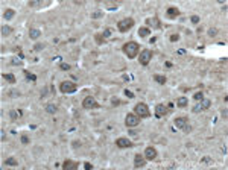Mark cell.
Segmentation results:
<instances>
[{
	"label": "cell",
	"mask_w": 228,
	"mask_h": 170,
	"mask_svg": "<svg viewBox=\"0 0 228 170\" xmlns=\"http://www.w3.org/2000/svg\"><path fill=\"white\" fill-rule=\"evenodd\" d=\"M134 24H135L134 18H129V17H128V18H123V20H120L117 23V29H119V32L125 33V32H128L129 29H131Z\"/></svg>",
	"instance_id": "277c9868"
},
{
	"label": "cell",
	"mask_w": 228,
	"mask_h": 170,
	"mask_svg": "<svg viewBox=\"0 0 228 170\" xmlns=\"http://www.w3.org/2000/svg\"><path fill=\"white\" fill-rule=\"evenodd\" d=\"M123 53L129 58V59H134L137 55H138V49L140 46L135 43V41H128L126 44H123Z\"/></svg>",
	"instance_id": "6da1fadb"
},
{
	"label": "cell",
	"mask_w": 228,
	"mask_h": 170,
	"mask_svg": "<svg viewBox=\"0 0 228 170\" xmlns=\"http://www.w3.org/2000/svg\"><path fill=\"white\" fill-rule=\"evenodd\" d=\"M40 37H41V30L34 29V27L29 29V38H30V40H38Z\"/></svg>",
	"instance_id": "e0dca14e"
},
{
	"label": "cell",
	"mask_w": 228,
	"mask_h": 170,
	"mask_svg": "<svg viewBox=\"0 0 228 170\" xmlns=\"http://www.w3.org/2000/svg\"><path fill=\"white\" fill-rule=\"evenodd\" d=\"M21 143L23 144H29V137L27 135H21Z\"/></svg>",
	"instance_id": "8d00e7d4"
},
{
	"label": "cell",
	"mask_w": 228,
	"mask_h": 170,
	"mask_svg": "<svg viewBox=\"0 0 228 170\" xmlns=\"http://www.w3.org/2000/svg\"><path fill=\"white\" fill-rule=\"evenodd\" d=\"M180 14H181V12H180V9L175 8V6H169V8L166 9V17H167V18H170V20L176 18V17L180 15Z\"/></svg>",
	"instance_id": "8fae6325"
},
{
	"label": "cell",
	"mask_w": 228,
	"mask_h": 170,
	"mask_svg": "<svg viewBox=\"0 0 228 170\" xmlns=\"http://www.w3.org/2000/svg\"><path fill=\"white\" fill-rule=\"evenodd\" d=\"M138 123H140V117L138 115H135L134 112L126 114V117H125V125H126V128H135V126H138Z\"/></svg>",
	"instance_id": "8992f818"
},
{
	"label": "cell",
	"mask_w": 228,
	"mask_h": 170,
	"mask_svg": "<svg viewBox=\"0 0 228 170\" xmlns=\"http://www.w3.org/2000/svg\"><path fill=\"white\" fill-rule=\"evenodd\" d=\"M146 166V158H144V155H141V154H135V157H134V167H144Z\"/></svg>",
	"instance_id": "4fadbf2b"
},
{
	"label": "cell",
	"mask_w": 228,
	"mask_h": 170,
	"mask_svg": "<svg viewBox=\"0 0 228 170\" xmlns=\"http://www.w3.org/2000/svg\"><path fill=\"white\" fill-rule=\"evenodd\" d=\"M12 32H14V29H12L11 26H8V24H3V26H2V30H0L2 37H9Z\"/></svg>",
	"instance_id": "d6986e66"
},
{
	"label": "cell",
	"mask_w": 228,
	"mask_h": 170,
	"mask_svg": "<svg viewBox=\"0 0 228 170\" xmlns=\"http://www.w3.org/2000/svg\"><path fill=\"white\" fill-rule=\"evenodd\" d=\"M44 47H46V44H44V43H41V44L38 43V44H35V46H34V50H35V52H41V50H43Z\"/></svg>",
	"instance_id": "4dcf8cb0"
},
{
	"label": "cell",
	"mask_w": 228,
	"mask_h": 170,
	"mask_svg": "<svg viewBox=\"0 0 228 170\" xmlns=\"http://www.w3.org/2000/svg\"><path fill=\"white\" fill-rule=\"evenodd\" d=\"M46 111H47L49 114H55V112L58 111V108H56V105H53V103H47V105H46Z\"/></svg>",
	"instance_id": "484cf974"
},
{
	"label": "cell",
	"mask_w": 228,
	"mask_h": 170,
	"mask_svg": "<svg viewBox=\"0 0 228 170\" xmlns=\"http://www.w3.org/2000/svg\"><path fill=\"white\" fill-rule=\"evenodd\" d=\"M176 105L180 106V108H186V106L189 105L187 97H178V99H176Z\"/></svg>",
	"instance_id": "cb8c5ba5"
},
{
	"label": "cell",
	"mask_w": 228,
	"mask_h": 170,
	"mask_svg": "<svg viewBox=\"0 0 228 170\" xmlns=\"http://www.w3.org/2000/svg\"><path fill=\"white\" fill-rule=\"evenodd\" d=\"M79 167V163L78 161H73V160H66L62 163V169L64 170H75Z\"/></svg>",
	"instance_id": "7c38bea8"
},
{
	"label": "cell",
	"mask_w": 228,
	"mask_h": 170,
	"mask_svg": "<svg viewBox=\"0 0 228 170\" xmlns=\"http://www.w3.org/2000/svg\"><path fill=\"white\" fill-rule=\"evenodd\" d=\"M123 94H125L128 99H134V93H133V91H129V90H125Z\"/></svg>",
	"instance_id": "e575fe53"
},
{
	"label": "cell",
	"mask_w": 228,
	"mask_h": 170,
	"mask_svg": "<svg viewBox=\"0 0 228 170\" xmlns=\"http://www.w3.org/2000/svg\"><path fill=\"white\" fill-rule=\"evenodd\" d=\"M146 24H149L151 29H161V21L157 18V17H152V18H148L146 20Z\"/></svg>",
	"instance_id": "5bb4252c"
},
{
	"label": "cell",
	"mask_w": 228,
	"mask_h": 170,
	"mask_svg": "<svg viewBox=\"0 0 228 170\" xmlns=\"http://www.w3.org/2000/svg\"><path fill=\"white\" fill-rule=\"evenodd\" d=\"M8 94H9L11 97H14V96H20V93H19V91H15V90H12V91H9Z\"/></svg>",
	"instance_id": "f35d334b"
},
{
	"label": "cell",
	"mask_w": 228,
	"mask_h": 170,
	"mask_svg": "<svg viewBox=\"0 0 228 170\" xmlns=\"http://www.w3.org/2000/svg\"><path fill=\"white\" fill-rule=\"evenodd\" d=\"M222 117L227 118V109H222Z\"/></svg>",
	"instance_id": "bcb514c9"
},
{
	"label": "cell",
	"mask_w": 228,
	"mask_h": 170,
	"mask_svg": "<svg viewBox=\"0 0 228 170\" xmlns=\"http://www.w3.org/2000/svg\"><path fill=\"white\" fill-rule=\"evenodd\" d=\"M129 134H131L133 137H137V132H135V131H129Z\"/></svg>",
	"instance_id": "f6af8a7d"
},
{
	"label": "cell",
	"mask_w": 228,
	"mask_h": 170,
	"mask_svg": "<svg viewBox=\"0 0 228 170\" xmlns=\"http://www.w3.org/2000/svg\"><path fill=\"white\" fill-rule=\"evenodd\" d=\"M134 114L138 115L140 118H146V117H149L151 115V111H149V106L143 103V102H140V103H137L134 106Z\"/></svg>",
	"instance_id": "3957f363"
},
{
	"label": "cell",
	"mask_w": 228,
	"mask_h": 170,
	"mask_svg": "<svg viewBox=\"0 0 228 170\" xmlns=\"http://www.w3.org/2000/svg\"><path fill=\"white\" fill-rule=\"evenodd\" d=\"M144 158H146V161H154V160H157V149L155 147H152V146H149V147H146V150H144Z\"/></svg>",
	"instance_id": "30bf717a"
},
{
	"label": "cell",
	"mask_w": 228,
	"mask_h": 170,
	"mask_svg": "<svg viewBox=\"0 0 228 170\" xmlns=\"http://www.w3.org/2000/svg\"><path fill=\"white\" fill-rule=\"evenodd\" d=\"M202 97H204V93H202V91H198V93H195V96H193V99H195V100H201Z\"/></svg>",
	"instance_id": "1f68e13d"
},
{
	"label": "cell",
	"mask_w": 228,
	"mask_h": 170,
	"mask_svg": "<svg viewBox=\"0 0 228 170\" xmlns=\"http://www.w3.org/2000/svg\"><path fill=\"white\" fill-rule=\"evenodd\" d=\"M84 167H85V170H91V169H93V164H90V163H85V164H84Z\"/></svg>",
	"instance_id": "b9f144b4"
},
{
	"label": "cell",
	"mask_w": 228,
	"mask_h": 170,
	"mask_svg": "<svg viewBox=\"0 0 228 170\" xmlns=\"http://www.w3.org/2000/svg\"><path fill=\"white\" fill-rule=\"evenodd\" d=\"M2 78H3L6 82H9V84H15V81H17L12 73H2Z\"/></svg>",
	"instance_id": "603a6c76"
},
{
	"label": "cell",
	"mask_w": 228,
	"mask_h": 170,
	"mask_svg": "<svg viewBox=\"0 0 228 170\" xmlns=\"http://www.w3.org/2000/svg\"><path fill=\"white\" fill-rule=\"evenodd\" d=\"M3 166H12V167H17L19 166V161H17V158H14V157H9V158H6L5 160V163H3Z\"/></svg>",
	"instance_id": "7402d4cb"
},
{
	"label": "cell",
	"mask_w": 228,
	"mask_h": 170,
	"mask_svg": "<svg viewBox=\"0 0 228 170\" xmlns=\"http://www.w3.org/2000/svg\"><path fill=\"white\" fill-rule=\"evenodd\" d=\"M46 94H47V88L44 87V88H43V91H41V99H43V97H46Z\"/></svg>",
	"instance_id": "7bdbcfd3"
},
{
	"label": "cell",
	"mask_w": 228,
	"mask_h": 170,
	"mask_svg": "<svg viewBox=\"0 0 228 170\" xmlns=\"http://www.w3.org/2000/svg\"><path fill=\"white\" fill-rule=\"evenodd\" d=\"M0 134H2V141H5V129L0 131Z\"/></svg>",
	"instance_id": "ee69618b"
},
{
	"label": "cell",
	"mask_w": 228,
	"mask_h": 170,
	"mask_svg": "<svg viewBox=\"0 0 228 170\" xmlns=\"http://www.w3.org/2000/svg\"><path fill=\"white\" fill-rule=\"evenodd\" d=\"M169 40H170L172 43H175V41L180 40V35H178V33H173V35H170V37H169Z\"/></svg>",
	"instance_id": "d590c367"
},
{
	"label": "cell",
	"mask_w": 228,
	"mask_h": 170,
	"mask_svg": "<svg viewBox=\"0 0 228 170\" xmlns=\"http://www.w3.org/2000/svg\"><path fill=\"white\" fill-rule=\"evenodd\" d=\"M151 59H152V50H149V49H143L141 52L138 53V62L144 67V65H148L149 62H151Z\"/></svg>",
	"instance_id": "5b68a950"
},
{
	"label": "cell",
	"mask_w": 228,
	"mask_h": 170,
	"mask_svg": "<svg viewBox=\"0 0 228 170\" xmlns=\"http://www.w3.org/2000/svg\"><path fill=\"white\" fill-rule=\"evenodd\" d=\"M189 123V118L187 117H176L175 118V128H184L186 125Z\"/></svg>",
	"instance_id": "9a60e30c"
},
{
	"label": "cell",
	"mask_w": 228,
	"mask_h": 170,
	"mask_svg": "<svg viewBox=\"0 0 228 170\" xmlns=\"http://www.w3.org/2000/svg\"><path fill=\"white\" fill-rule=\"evenodd\" d=\"M59 69H61V70H64V72H69V70L72 69V65H70V64H67V62H61V64H59Z\"/></svg>",
	"instance_id": "4316f807"
},
{
	"label": "cell",
	"mask_w": 228,
	"mask_h": 170,
	"mask_svg": "<svg viewBox=\"0 0 228 170\" xmlns=\"http://www.w3.org/2000/svg\"><path fill=\"white\" fill-rule=\"evenodd\" d=\"M116 146L119 149H129V147H134V143L126 137H120V138L116 140Z\"/></svg>",
	"instance_id": "ba28073f"
},
{
	"label": "cell",
	"mask_w": 228,
	"mask_h": 170,
	"mask_svg": "<svg viewBox=\"0 0 228 170\" xmlns=\"http://www.w3.org/2000/svg\"><path fill=\"white\" fill-rule=\"evenodd\" d=\"M111 103H113V106H117V105H120V100H117V99H113V100H111Z\"/></svg>",
	"instance_id": "ab89813d"
},
{
	"label": "cell",
	"mask_w": 228,
	"mask_h": 170,
	"mask_svg": "<svg viewBox=\"0 0 228 170\" xmlns=\"http://www.w3.org/2000/svg\"><path fill=\"white\" fill-rule=\"evenodd\" d=\"M210 105H211V100H210V99H207V97H202V99L199 100V106H201V111H204V109H208V108H210Z\"/></svg>",
	"instance_id": "ac0fdd59"
},
{
	"label": "cell",
	"mask_w": 228,
	"mask_h": 170,
	"mask_svg": "<svg viewBox=\"0 0 228 170\" xmlns=\"http://www.w3.org/2000/svg\"><path fill=\"white\" fill-rule=\"evenodd\" d=\"M216 33H218V29H216V27H210V29H208V35H210V37H215Z\"/></svg>",
	"instance_id": "836d02e7"
},
{
	"label": "cell",
	"mask_w": 228,
	"mask_h": 170,
	"mask_svg": "<svg viewBox=\"0 0 228 170\" xmlns=\"http://www.w3.org/2000/svg\"><path fill=\"white\" fill-rule=\"evenodd\" d=\"M102 35H104V38H105V40H107V38H110V37H111V35H113V30H111V29H110V27H107V29H105V30H104V32H102Z\"/></svg>",
	"instance_id": "f546056e"
},
{
	"label": "cell",
	"mask_w": 228,
	"mask_h": 170,
	"mask_svg": "<svg viewBox=\"0 0 228 170\" xmlns=\"http://www.w3.org/2000/svg\"><path fill=\"white\" fill-rule=\"evenodd\" d=\"M167 112H169V108H167V105H164V103H158V105L155 106V117H157V118H161V117L167 115Z\"/></svg>",
	"instance_id": "9c48e42d"
},
{
	"label": "cell",
	"mask_w": 228,
	"mask_h": 170,
	"mask_svg": "<svg viewBox=\"0 0 228 170\" xmlns=\"http://www.w3.org/2000/svg\"><path fill=\"white\" fill-rule=\"evenodd\" d=\"M190 21H192L193 24H198V23H199V17H198V15H192V17H190Z\"/></svg>",
	"instance_id": "d6a6232c"
},
{
	"label": "cell",
	"mask_w": 228,
	"mask_h": 170,
	"mask_svg": "<svg viewBox=\"0 0 228 170\" xmlns=\"http://www.w3.org/2000/svg\"><path fill=\"white\" fill-rule=\"evenodd\" d=\"M94 41H96L97 44H99V46L107 43V40L104 38V35H102V33H96V35H94Z\"/></svg>",
	"instance_id": "d4e9b609"
},
{
	"label": "cell",
	"mask_w": 228,
	"mask_h": 170,
	"mask_svg": "<svg viewBox=\"0 0 228 170\" xmlns=\"http://www.w3.org/2000/svg\"><path fill=\"white\" fill-rule=\"evenodd\" d=\"M78 90V85L72 81H62L59 84V91L64 93V94H72V93H76Z\"/></svg>",
	"instance_id": "7a4b0ae2"
},
{
	"label": "cell",
	"mask_w": 228,
	"mask_h": 170,
	"mask_svg": "<svg viewBox=\"0 0 228 170\" xmlns=\"http://www.w3.org/2000/svg\"><path fill=\"white\" fill-rule=\"evenodd\" d=\"M183 131H184V132H190V131H192V128H190V125L187 123V125H186V126L183 128Z\"/></svg>",
	"instance_id": "60d3db41"
},
{
	"label": "cell",
	"mask_w": 228,
	"mask_h": 170,
	"mask_svg": "<svg viewBox=\"0 0 228 170\" xmlns=\"http://www.w3.org/2000/svg\"><path fill=\"white\" fill-rule=\"evenodd\" d=\"M152 78H154V81H155L157 84H160V85H164V84L167 82V78H166L164 75H154Z\"/></svg>",
	"instance_id": "44dd1931"
},
{
	"label": "cell",
	"mask_w": 228,
	"mask_h": 170,
	"mask_svg": "<svg viewBox=\"0 0 228 170\" xmlns=\"http://www.w3.org/2000/svg\"><path fill=\"white\" fill-rule=\"evenodd\" d=\"M23 73H24L26 79H29V81H32V82L37 81V76H35V75H32V73H29V72H23Z\"/></svg>",
	"instance_id": "f1b7e54d"
},
{
	"label": "cell",
	"mask_w": 228,
	"mask_h": 170,
	"mask_svg": "<svg viewBox=\"0 0 228 170\" xmlns=\"http://www.w3.org/2000/svg\"><path fill=\"white\" fill-rule=\"evenodd\" d=\"M14 15H15V11L11 9V8H8V9H5V12H3V20H5V21H9V20L14 18Z\"/></svg>",
	"instance_id": "2e32d148"
},
{
	"label": "cell",
	"mask_w": 228,
	"mask_h": 170,
	"mask_svg": "<svg viewBox=\"0 0 228 170\" xmlns=\"http://www.w3.org/2000/svg\"><path fill=\"white\" fill-rule=\"evenodd\" d=\"M149 35H151V29H149V27H146V26L138 27V37L146 38V37H149Z\"/></svg>",
	"instance_id": "ffe728a7"
},
{
	"label": "cell",
	"mask_w": 228,
	"mask_h": 170,
	"mask_svg": "<svg viewBox=\"0 0 228 170\" xmlns=\"http://www.w3.org/2000/svg\"><path fill=\"white\" fill-rule=\"evenodd\" d=\"M11 64H12V65H21L23 62H21V61H19V59H12V61H11Z\"/></svg>",
	"instance_id": "74e56055"
},
{
	"label": "cell",
	"mask_w": 228,
	"mask_h": 170,
	"mask_svg": "<svg viewBox=\"0 0 228 170\" xmlns=\"http://www.w3.org/2000/svg\"><path fill=\"white\" fill-rule=\"evenodd\" d=\"M82 106H84L85 109H99V108H101V105L97 103L96 99L91 97V96H88V97H85V99L82 100Z\"/></svg>",
	"instance_id": "52a82bcc"
},
{
	"label": "cell",
	"mask_w": 228,
	"mask_h": 170,
	"mask_svg": "<svg viewBox=\"0 0 228 170\" xmlns=\"http://www.w3.org/2000/svg\"><path fill=\"white\" fill-rule=\"evenodd\" d=\"M91 18H101V17H104V12L102 11H94V12H91Z\"/></svg>",
	"instance_id": "83f0119b"
}]
</instances>
